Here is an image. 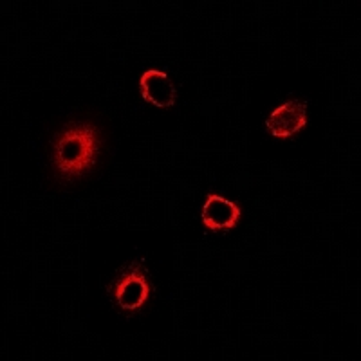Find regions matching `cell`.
<instances>
[{
	"instance_id": "1",
	"label": "cell",
	"mask_w": 361,
	"mask_h": 361,
	"mask_svg": "<svg viewBox=\"0 0 361 361\" xmlns=\"http://www.w3.org/2000/svg\"><path fill=\"white\" fill-rule=\"evenodd\" d=\"M99 134L89 123L74 125L58 135L54 143V166L63 177H78L96 164Z\"/></svg>"
},
{
	"instance_id": "2",
	"label": "cell",
	"mask_w": 361,
	"mask_h": 361,
	"mask_svg": "<svg viewBox=\"0 0 361 361\" xmlns=\"http://www.w3.org/2000/svg\"><path fill=\"white\" fill-rule=\"evenodd\" d=\"M307 125V103L300 99H289L271 112L266 127L275 137H291Z\"/></svg>"
},
{
	"instance_id": "3",
	"label": "cell",
	"mask_w": 361,
	"mask_h": 361,
	"mask_svg": "<svg viewBox=\"0 0 361 361\" xmlns=\"http://www.w3.org/2000/svg\"><path fill=\"white\" fill-rule=\"evenodd\" d=\"M114 296L123 311H137L143 307L150 296V283L140 266H132L130 271L123 273V276L116 283Z\"/></svg>"
},
{
	"instance_id": "4",
	"label": "cell",
	"mask_w": 361,
	"mask_h": 361,
	"mask_svg": "<svg viewBox=\"0 0 361 361\" xmlns=\"http://www.w3.org/2000/svg\"><path fill=\"white\" fill-rule=\"evenodd\" d=\"M141 96L145 102L152 103L157 109H170L176 103L177 92L176 85L170 76L163 71L148 69L145 71L140 80Z\"/></svg>"
},
{
	"instance_id": "5",
	"label": "cell",
	"mask_w": 361,
	"mask_h": 361,
	"mask_svg": "<svg viewBox=\"0 0 361 361\" xmlns=\"http://www.w3.org/2000/svg\"><path fill=\"white\" fill-rule=\"evenodd\" d=\"M240 219V209L230 199L209 195L202 206V222L212 231L231 230Z\"/></svg>"
}]
</instances>
